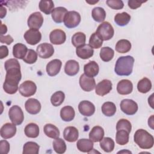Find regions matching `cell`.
<instances>
[{
  "mask_svg": "<svg viewBox=\"0 0 154 154\" xmlns=\"http://www.w3.org/2000/svg\"><path fill=\"white\" fill-rule=\"evenodd\" d=\"M6 72L3 89L5 93L13 94L16 93L18 90V84L22 77L20 68L10 69Z\"/></svg>",
  "mask_w": 154,
  "mask_h": 154,
  "instance_id": "6da1fadb",
  "label": "cell"
},
{
  "mask_svg": "<svg viewBox=\"0 0 154 154\" xmlns=\"http://www.w3.org/2000/svg\"><path fill=\"white\" fill-rule=\"evenodd\" d=\"M134 58L130 55L119 57L116 63L114 71L119 76H129L133 70Z\"/></svg>",
  "mask_w": 154,
  "mask_h": 154,
  "instance_id": "7a4b0ae2",
  "label": "cell"
},
{
  "mask_svg": "<svg viewBox=\"0 0 154 154\" xmlns=\"http://www.w3.org/2000/svg\"><path fill=\"white\" fill-rule=\"evenodd\" d=\"M135 143L143 149H149L153 146V137L144 129H138L134 134Z\"/></svg>",
  "mask_w": 154,
  "mask_h": 154,
  "instance_id": "3957f363",
  "label": "cell"
},
{
  "mask_svg": "<svg viewBox=\"0 0 154 154\" xmlns=\"http://www.w3.org/2000/svg\"><path fill=\"white\" fill-rule=\"evenodd\" d=\"M102 40H109L114 35V30L108 22H103L100 24L95 32Z\"/></svg>",
  "mask_w": 154,
  "mask_h": 154,
  "instance_id": "277c9868",
  "label": "cell"
},
{
  "mask_svg": "<svg viewBox=\"0 0 154 154\" xmlns=\"http://www.w3.org/2000/svg\"><path fill=\"white\" fill-rule=\"evenodd\" d=\"M8 116L11 122L15 125H20L24 120L23 112L17 105L12 106L8 111Z\"/></svg>",
  "mask_w": 154,
  "mask_h": 154,
  "instance_id": "5b68a950",
  "label": "cell"
},
{
  "mask_svg": "<svg viewBox=\"0 0 154 154\" xmlns=\"http://www.w3.org/2000/svg\"><path fill=\"white\" fill-rule=\"evenodd\" d=\"M64 24L68 28L76 27L81 22V16L75 11H68L64 18Z\"/></svg>",
  "mask_w": 154,
  "mask_h": 154,
  "instance_id": "8992f818",
  "label": "cell"
},
{
  "mask_svg": "<svg viewBox=\"0 0 154 154\" xmlns=\"http://www.w3.org/2000/svg\"><path fill=\"white\" fill-rule=\"evenodd\" d=\"M37 90L35 84L31 81H25L19 87V91L24 97H28L34 95Z\"/></svg>",
  "mask_w": 154,
  "mask_h": 154,
  "instance_id": "52a82bcc",
  "label": "cell"
},
{
  "mask_svg": "<svg viewBox=\"0 0 154 154\" xmlns=\"http://www.w3.org/2000/svg\"><path fill=\"white\" fill-rule=\"evenodd\" d=\"M121 110L127 115H134L138 111L137 103L132 99H125L121 101L120 104Z\"/></svg>",
  "mask_w": 154,
  "mask_h": 154,
  "instance_id": "ba28073f",
  "label": "cell"
},
{
  "mask_svg": "<svg viewBox=\"0 0 154 154\" xmlns=\"http://www.w3.org/2000/svg\"><path fill=\"white\" fill-rule=\"evenodd\" d=\"M24 38L30 45H35L42 39V34L38 29H29L24 34Z\"/></svg>",
  "mask_w": 154,
  "mask_h": 154,
  "instance_id": "9c48e42d",
  "label": "cell"
},
{
  "mask_svg": "<svg viewBox=\"0 0 154 154\" xmlns=\"http://www.w3.org/2000/svg\"><path fill=\"white\" fill-rule=\"evenodd\" d=\"M37 53L40 58L47 59L53 55L54 48L51 44L43 43L37 47Z\"/></svg>",
  "mask_w": 154,
  "mask_h": 154,
  "instance_id": "30bf717a",
  "label": "cell"
},
{
  "mask_svg": "<svg viewBox=\"0 0 154 154\" xmlns=\"http://www.w3.org/2000/svg\"><path fill=\"white\" fill-rule=\"evenodd\" d=\"M43 23V17L40 12H34L28 17L27 23L31 29H38Z\"/></svg>",
  "mask_w": 154,
  "mask_h": 154,
  "instance_id": "8fae6325",
  "label": "cell"
},
{
  "mask_svg": "<svg viewBox=\"0 0 154 154\" xmlns=\"http://www.w3.org/2000/svg\"><path fill=\"white\" fill-rule=\"evenodd\" d=\"M50 42L53 45H59L64 43L66 40V35L64 31L60 29L52 31L49 34Z\"/></svg>",
  "mask_w": 154,
  "mask_h": 154,
  "instance_id": "7c38bea8",
  "label": "cell"
},
{
  "mask_svg": "<svg viewBox=\"0 0 154 154\" xmlns=\"http://www.w3.org/2000/svg\"><path fill=\"white\" fill-rule=\"evenodd\" d=\"M79 82L81 88L85 91H90L96 87L94 79L87 76L84 73L81 75Z\"/></svg>",
  "mask_w": 154,
  "mask_h": 154,
  "instance_id": "4fadbf2b",
  "label": "cell"
},
{
  "mask_svg": "<svg viewBox=\"0 0 154 154\" xmlns=\"http://www.w3.org/2000/svg\"><path fill=\"white\" fill-rule=\"evenodd\" d=\"M78 110L84 116L90 117L95 112V106L88 100H82L78 105Z\"/></svg>",
  "mask_w": 154,
  "mask_h": 154,
  "instance_id": "5bb4252c",
  "label": "cell"
},
{
  "mask_svg": "<svg viewBox=\"0 0 154 154\" xmlns=\"http://www.w3.org/2000/svg\"><path fill=\"white\" fill-rule=\"evenodd\" d=\"M112 82L108 79H103L95 87L96 93L100 96L108 94L112 90Z\"/></svg>",
  "mask_w": 154,
  "mask_h": 154,
  "instance_id": "9a60e30c",
  "label": "cell"
},
{
  "mask_svg": "<svg viewBox=\"0 0 154 154\" xmlns=\"http://www.w3.org/2000/svg\"><path fill=\"white\" fill-rule=\"evenodd\" d=\"M25 107L26 111L31 114H37L41 110V104L40 102L34 98L28 99L25 103Z\"/></svg>",
  "mask_w": 154,
  "mask_h": 154,
  "instance_id": "2e32d148",
  "label": "cell"
},
{
  "mask_svg": "<svg viewBox=\"0 0 154 154\" xmlns=\"http://www.w3.org/2000/svg\"><path fill=\"white\" fill-rule=\"evenodd\" d=\"M133 90V84L128 79H122L120 81L117 85V91L119 94L126 95L132 93Z\"/></svg>",
  "mask_w": 154,
  "mask_h": 154,
  "instance_id": "e0dca14e",
  "label": "cell"
},
{
  "mask_svg": "<svg viewBox=\"0 0 154 154\" xmlns=\"http://www.w3.org/2000/svg\"><path fill=\"white\" fill-rule=\"evenodd\" d=\"M76 54L77 56L83 60L88 59L93 55V49L89 45L84 44L76 49Z\"/></svg>",
  "mask_w": 154,
  "mask_h": 154,
  "instance_id": "ac0fdd59",
  "label": "cell"
},
{
  "mask_svg": "<svg viewBox=\"0 0 154 154\" xmlns=\"http://www.w3.org/2000/svg\"><path fill=\"white\" fill-rule=\"evenodd\" d=\"M62 62L58 59H54L49 61L46 65V72L50 76L57 75L60 71Z\"/></svg>",
  "mask_w": 154,
  "mask_h": 154,
  "instance_id": "d6986e66",
  "label": "cell"
},
{
  "mask_svg": "<svg viewBox=\"0 0 154 154\" xmlns=\"http://www.w3.org/2000/svg\"><path fill=\"white\" fill-rule=\"evenodd\" d=\"M16 130L17 129L14 124L7 123L1 128V136L4 139L10 138L15 135Z\"/></svg>",
  "mask_w": 154,
  "mask_h": 154,
  "instance_id": "ffe728a7",
  "label": "cell"
},
{
  "mask_svg": "<svg viewBox=\"0 0 154 154\" xmlns=\"http://www.w3.org/2000/svg\"><path fill=\"white\" fill-rule=\"evenodd\" d=\"M63 137L69 142H75L79 137L78 130L74 126H67L64 130Z\"/></svg>",
  "mask_w": 154,
  "mask_h": 154,
  "instance_id": "44dd1931",
  "label": "cell"
},
{
  "mask_svg": "<svg viewBox=\"0 0 154 154\" xmlns=\"http://www.w3.org/2000/svg\"><path fill=\"white\" fill-rule=\"evenodd\" d=\"M99 71V67L97 63L94 61H91L85 64L84 67V74L88 77L93 78L97 75Z\"/></svg>",
  "mask_w": 154,
  "mask_h": 154,
  "instance_id": "7402d4cb",
  "label": "cell"
},
{
  "mask_svg": "<svg viewBox=\"0 0 154 154\" xmlns=\"http://www.w3.org/2000/svg\"><path fill=\"white\" fill-rule=\"evenodd\" d=\"M79 70V63L74 60H70L66 63L64 66V72L69 76H74L76 75Z\"/></svg>",
  "mask_w": 154,
  "mask_h": 154,
  "instance_id": "603a6c76",
  "label": "cell"
},
{
  "mask_svg": "<svg viewBox=\"0 0 154 154\" xmlns=\"http://www.w3.org/2000/svg\"><path fill=\"white\" fill-rule=\"evenodd\" d=\"M27 47L20 43L15 44L13 47V55L17 59H23L28 52Z\"/></svg>",
  "mask_w": 154,
  "mask_h": 154,
  "instance_id": "cb8c5ba5",
  "label": "cell"
},
{
  "mask_svg": "<svg viewBox=\"0 0 154 154\" xmlns=\"http://www.w3.org/2000/svg\"><path fill=\"white\" fill-rule=\"evenodd\" d=\"M67 10L63 7H58L53 10L51 13L52 18L54 21L56 23H60L64 20V18L66 13H67Z\"/></svg>",
  "mask_w": 154,
  "mask_h": 154,
  "instance_id": "d4e9b609",
  "label": "cell"
},
{
  "mask_svg": "<svg viewBox=\"0 0 154 154\" xmlns=\"http://www.w3.org/2000/svg\"><path fill=\"white\" fill-rule=\"evenodd\" d=\"M76 146L79 151L90 153L93 149V142L90 139L82 138L77 141Z\"/></svg>",
  "mask_w": 154,
  "mask_h": 154,
  "instance_id": "484cf974",
  "label": "cell"
},
{
  "mask_svg": "<svg viewBox=\"0 0 154 154\" xmlns=\"http://www.w3.org/2000/svg\"><path fill=\"white\" fill-rule=\"evenodd\" d=\"M104 136V130L99 126H94L89 133V138L93 142H99Z\"/></svg>",
  "mask_w": 154,
  "mask_h": 154,
  "instance_id": "4316f807",
  "label": "cell"
},
{
  "mask_svg": "<svg viewBox=\"0 0 154 154\" xmlns=\"http://www.w3.org/2000/svg\"><path fill=\"white\" fill-rule=\"evenodd\" d=\"M75 116V110L71 106H65L61 109L60 117L64 122L72 121L74 119Z\"/></svg>",
  "mask_w": 154,
  "mask_h": 154,
  "instance_id": "83f0119b",
  "label": "cell"
},
{
  "mask_svg": "<svg viewBox=\"0 0 154 154\" xmlns=\"http://www.w3.org/2000/svg\"><path fill=\"white\" fill-rule=\"evenodd\" d=\"M43 131L45 135L49 138L56 139L60 136V133L58 128L52 124H46L44 126Z\"/></svg>",
  "mask_w": 154,
  "mask_h": 154,
  "instance_id": "f1b7e54d",
  "label": "cell"
},
{
  "mask_svg": "<svg viewBox=\"0 0 154 154\" xmlns=\"http://www.w3.org/2000/svg\"><path fill=\"white\" fill-rule=\"evenodd\" d=\"M25 134L29 138H36L39 135L38 126L34 123L28 124L24 129Z\"/></svg>",
  "mask_w": 154,
  "mask_h": 154,
  "instance_id": "f546056e",
  "label": "cell"
},
{
  "mask_svg": "<svg viewBox=\"0 0 154 154\" xmlns=\"http://www.w3.org/2000/svg\"><path fill=\"white\" fill-rule=\"evenodd\" d=\"M131 49V42L126 39H122L119 40L116 45V51L121 54L128 52Z\"/></svg>",
  "mask_w": 154,
  "mask_h": 154,
  "instance_id": "4dcf8cb0",
  "label": "cell"
},
{
  "mask_svg": "<svg viewBox=\"0 0 154 154\" xmlns=\"http://www.w3.org/2000/svg\"><path fill=\"white\" fill-rule=\"evenodd\" d=\"M40 146L33 141L26 142L23 147V154H38Z\"/></svg>",
  "mask_w": 154,
  "mask_h": 154,
  "instance_id": "1f68e13d",
  "label": "cell"
},
{
  "mask_svg": "<svg viewBox=\"0 0 154 154\" xmlns=\"http://www.w3.org/2000/svg\"><path fill=\"white\" fill-rule=\"evenodd\" d=\"M131 20V16L126 12L117 13L114 17L116 23L120 26H123L128 24Z\"/></svg>",
  "mask_w": 154,
  "mask_h": 154,
  "instance_id": "d6a6232c",
  "label": "cell"
},
{
  "mask_svg": "<svg viewBox=\"0 0 154 154\" xmlns=\"http://www.w3.org/2000/svg\"><path fill=\"white\" fill-rule=\"evenodd\" d=\"M152 88V83L147 78H143L140 80L137 84V89L141 93H146Z\"/></svg>",
  "mask_w": 154,
  "mask_h": 154,
  "instance_id": "836d02e7",
  "label": "cell"
},
{
  "mask_svg": "<svg viewBox=\"0 0 154 154\" xmlns=\"http://www.w3.org/2000/svg\"><path fill=\"white\" fill-rule=\"evenodd\" d=\"M91 16L94 20L97 22H102L105 19L106 12L103 8L97 7L92 10Z\"/></svg>",
  "mask_w": 154,
  "mask_h": 154,
  "instance_id": "e575fe53",
  "label": "cell"
},
{
  "mask_svg": "<svg viewBox=\"0 0 154 154\" xmlns=\"http://www.w3.org/2000/svg\"><path fill=\"white\" fill-rule=\"evenodd\" d=\"M114 141L109 137H105L100 141V147L105 152H111L114 149Z\"/></svg>",
  "mask_w": 154,
  "mask_h": 154,
  "instance_id": "d590c367",
  "label": "cell"
},
{
  "mask_svg": "<svg viewBox=\"0 0 154 154\" xmlns=\"http://www.w3.org/2000/svg\"><path fill=\"white\" fill-rule=\"evenodd\" d=\"M114 55V51L112 49L108 46L103 47L100 51V57L101 60L105 62L111 61Z\"/></svg>",
  "mask_w": 154,
  "mask_h": 154,
  "instance_id": "8d00e7d4",
  "label": "cell"
},
{
  "mask_svg": "<svg viewBox=\"0 0 154 154\" xmlns=\"http://www.w3.org/2000/svg\"><path fill=\"white\" fill-rule=\"evenodd\" d=\"M102 112L105 116L111 117L116 112V106L113 102H106L102 106Z\"/></svg>",
  "mask_w": 154,
  "mask_h": 154,
  "instance_id": "74e56055",
  "label": "cell"
},
{
  "mask_svg": "<svg viewBox=\"0 0 154 154\" xmlns=\"http://www.w3.org/2000/svg\"><path fill=\"white\" fill-rule=\"evenodd\" d=\"M129 134L125 130L117 131L116 135V141L118 144L123 146L127 144L129 141Z\"/></svg>",
  "mask_w": 154,
  "mask_h": 154,
  "instance_id": "f35d334b",
  "label": "cell"
},
{
  "mask_svg": "<svg viewBox=\"0 0 154 154\" xmlns=\"http://www.w3.org/2000/svg\"><path fill=\"white\" fill-rule=\"evenodd\" d=\"M40 11L46 14H49L54 9V4L52 1H40L39 2Z\"/></svg>",
  "mask_w": 154,
  "mask_h": 154,
  "instance_id": "ab89813d",
  "label": "cell"
},
{
  "mask_svg": "<svg viewBox=\"0 0 154 154\" xmlns=\"http://www.w3.org/2000/svg\"><path fill=\"white\" fill-rule=\"evenodd\" d=\"M86 41V36L82 32L75 33L72 37V43L75 47H79L85 44Z\"/></svg>",
  "mask_w": 154,
  "mask_h": 154,
  "instance_id": "60d3db41",
  "label": "cell"
},
{
  "mask_svg": "<svg viewBox=\"0 0 154 154\" xmlns=\"http://www.w3.org/2000/svg\"><path fill=\"white\" fill-rule=\"evenodd\" d=\"M53 148L57 153H64L66 150V144L64 140L61 138H57L53 141Z\"/></svg>",
  "mask_w": 154,
  "mask_h": 154,
  "instance_id": "b9f144b4",
  "label": "cell"
},
{
  "mask_svg": "<svg viewBox=\"0 0 154 154\" xmlns=\"http://www.w3.org/2000/svg\"><path fill=\"white\" fill-rule=\"evenodd\" d=\"M65 98L64 93L61 91L55 92L51 97V102L54 106H60L63 103Z\"/></svg>",
  "mask_w": 154,
  "mask_h": 154,
  "instance_id": "7bdbcfd3",
  "label": "cell"
},
{
  "mask_svg": "<svg viewBox=\"0 0 154 154\" xmlns=\"http://www.w3.org/2000/svg\"><path fill=\"white\" fill-rule=\"evenodd\" d=\"M103 43V40L94 32L91 34L89 39V45L93 49H99L100 48Z\"/></svg>",
  "mask_w": 154,
  "mask_h": 154,
  "instance_id": "ee69618b",
  "label": "cell"
},
{
  "mask_svg": "<svg viewBox=\"0 0 154 154\" xmlns=\"http://www.w3.org/2000/svg\"><path fill=\"white\" fill-rule=\"evenodd\" d=\"M122 129L125 130L128 133L131 132L132 129V125L131 122L127 119H122L117 122L116 125V130L119 131Z\"/></svg>",
  "mask_w": 154,
  "mask_h": 154,
  "instance_id": "f6af8a7d",
  "label": "cell"
},
{
  "mask_svg": "<svg viewBox=\"0 0 154 154\" xmlns=\"http://www.w3.org/2000/svg\"><path fill=\"white\" fill-rule=\"evenodd\" d=\"M37 60V53L32 49H28L25 57L23 59V61L27 64H33Z\"/></svg>",
  "mask_w": 154,
  "mask_h": 154,
  "instance_id": "bcb514c9",
  "label": "cell"
},
{
  "mask_svg": "<svg viewBox=\"0 0 154 154\" xmlns=\"http://www.w3.org/2000/svg\"><path fill=\"white\" fill-rule=\"evenodd\" d=\"M106 3L108 7L114 10H120L124 7V4L121 0H107Z\"/></svg>",
  "mask_w": 154,
  "mask_h": 154,
  "instance_id": "7dc6e473",
  "label": "cell"
},
{
  "mask_svg": "<svg viewBox=\"0 0 154 154\" xmlns=\"http://www.w3.org/2000/svg\"><path fill=\"white\" fill-rule=\"evenodd\" d=\"M4 67L5 70H8L13 68H20L19 61L14 58H11L7 60L4 64Z\"/></svg>",
  "mask_w": 154,
  "mask_h": 154,
  "instance_id": "c3c4849f",
  "label": "cell"
},
{
  "mask_svg": "<svg viewBox=\"0 0 154 154\" xmlns=\"http://www.w3.org/2000/svg\"><path fill=\"white\" fill-rule=\"evenodd\" d=\"M10 151V144L5 140H1L0 141V152L2 154H7Z\"/></svg>",
  "mask_w": 154,
  "mask_h": 154,
  "instance_id": "681fc988",
  "label": "cell"
},
{
  "mask_svg": "<svg viewBox=\"0 0 154 154\" xmlns=\"http://www.w3.org/2000/svg\"><path fill=\"white\" fill-rule=\"evenodd\" d=\"M147 1H139V0H129L128 1V6L131 9H136L141 7V4Z\"/></svg>",
  "mask_w": 154,
  "mask_h": 154,
  "instance_id": "f907efd6",
  "label": "cell"
},
{
  "mask_svg": "<svg viewBox=\"0 0 154 154\" xmlns=\"http://www.w3.org/2000/svg\"><path fill=\"white\" fill-rule=\"evenodd\" d=\"M0 41H1V43H6L7 45H9L12 42H13V38L10 35H1Z\"/></svg>",
  "mask_w": 154,
  "mask_h": 154,
  "instance_id": "816d5d0a",
  "label": "cell"
},
{
  "mask_svg": "<svg viewBox=\"0 0 154 154\" xmlns=\"http://www.w3.org/2000/svg\"><path fill=\"white\" fill-rule=\"evenodd\" d=\"M8 55V49L6 46L2 45L0 46V58L3 59Z\"/></svg>",
  "mask_w": 154,
  "mask_h": 154,
  "instance_id": "f5cc1de1",
  "label": "cell"
},
{
  "mask_svg": "<svg viewBox=\"0 0 154 154\" xmlns=\"http://www.w3.org/2000/svg\"><path fill=\"white\" fill-rule=\"evenodd\" d=\"M7 31V27L5 25H4L1 22V35L5 34Z\"/></svg>",
  "mask_w": 154,
  "mask_h": 154,
  "instance_id": "db71d44e",
  "label": "cell"
},
{
  "mask_svg": "<svg viewBox=\"0 0 154 154\" xmlns=\"http://www.w3.org/2000/svg\"><path fill=\"white\" fill-rule=\"evenodd\" d=\"M7 14V10L2 5H1V18L2 19Z\"/></svg>",
  "mask_w": 154,
  "mask_h": 154,
  "instance_id": "11a10c76",
  "label": "cell"
},
{
  "mask_svg": "<svg viewBox=\"0 0 154 154\" xmlns=\"http://www.w3.org/2000/svg\"><path fill=\"white\" fill-rule=\"evenodd\" d=\"M148 125L149 126L153 129V116L152 115L149 119V120H148Z\"/></svg>",
  "mask_w": 154,
  "mask_h": 154,
  "instance_id": "9f6ffc18",
  "label": "cell"
},
{
  "mask_svg": "<svg viewBox=\"0 0 154 154\" xmlns=\"http://www.w3.org/2000/svg\"><path fill=\"white\" fill-rule=\"evenodd\" d=\"M99 2V1H86V2H87V3H88V4H96V3H97V2Z\"/></svg>",
  "mask_w": 154,
  "mask_h": 154,
  "instance_id": "6f0895ef",
  "label": "cell"
}]
</instances>
